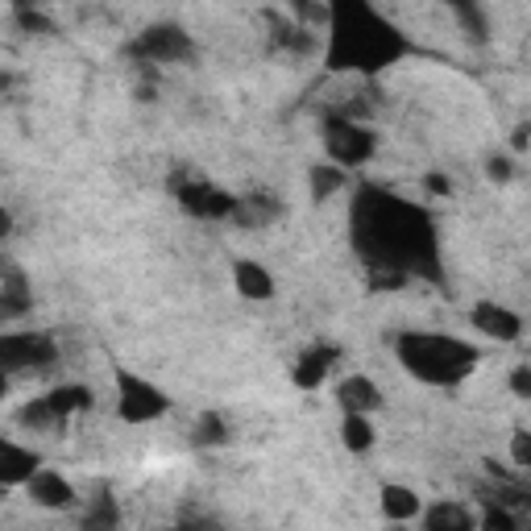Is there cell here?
<instances>
[{"label": "cell", "instance_id": "6da1fadb", "mask_svg": "<svg viewBox=\"0 0 531 531\" xmlns=\"http://www.w3.org/2000/svg\"><path fill=\"white\" fill-rule=\"evenodd\" d=\"M399 361L407 366V374H415L419 382L453 386V382H461L473 370L478 349H469L465 341L444 337V332H403V337H399Z\"/></svg>", "mask_w": 531, "mask_h": 531}, {"label": "cell", "instance_id": "7a4b0ae2", "mask_svg": "<svg viewBox=\"0 0 531 531\" xmlns=\"http://www.w3.org/2000/svg\"><path fill=\"white\" fill-rule=\"evenodd\" d=\"M332 30H337L332 34V46H328L332 71H378L382 63H390L403 50L399 34H390L370 9H361L357 30H349V25L337 17V9H332Z\"/></svg>", "mask_w": 531, "mask_h": 531}, {"label": "cell", "instance_id": "3957f363", "mask_svg": "<svg viewBox=\"0 0 531 531\" xmlns=\"http://www.w3.org/2000/svg\"><path fill=\"white\" fill-rule=\"evenodd\" d=\"M324 150L332 158V166H361V162H370L374 150H378V137L361 125L357 117H332L324 125Z\"/></svg>", "mask_w": 531, "mask_h": 531}, {"label": "cell", "instance_id": "277c9868", "mask_svg": "<svg viewBox=\"0 0 531 531\" xmlns=\"http://www.w3.org/2000/svg\"><path fill=\"white\" fill-rule=\"evenodd\" d=\"M166 407H171V399L158 386L137 378L133 370H117V415L125 424H150V419L166 415Z\"/></svg>", "mask_w": 531, "mask_h": 531}, {"label": "cell", "instance_id": "5b68a950", "mask_svg": "<svg viewBox=\"0 0 531 531\" xmlns=\"http://www.w3.org/2000/svg\"><path fill=\"white\" fill-rule=\"evenodd\" d=\"M54 345L50 337H42V332H9L5 341H0V361H5V370H50L54 366Z\"/></svg>", "mask_w": 531, "mask_h": 531}, {"label": "cell", "instance_id": "8992f818", "mask_svg": "<svg viewBox=\"0 0 531 531\" xmlns=\"http://www.w3.org/2000/svg\"><path fill=\"white\" fill-rule=\"evenodd\" d=\"M191 38L179 30V25H154V30H146L142 38H137V54L150 63V67H171V63H183L191 59Z\"/></svg>", "mask_w": 531, "mask_h": 531}, {"label": "cell", "instance_id": "52a82bcc", "mask_svg": "<svg viewBox=\"0 0 531 531\" xmlns=\"http://www.w3.org/2000/svg\"><path fill=\"white\" fill-rule=\"evenodd\" d=\"M179 204L195 216H204V220H220V216H237V200L229 191H220L204 179H195V183H179Z\"/></svg>", "mask_w": 531, "mask_h": 531}, {"label": "cell", "instance_id": "ba28073f", "mask_svg": "<svg viewBox=\"0 0 531 531\" xmlns=\"http://www.w3.org/2000/svg\"><path fill=\"white\" fill-rule=\"evenodd\" d=\"M469 320H473V328L486 332V337H494V341H519V332H523V320L511 312V307H502L498 299L473 303Z\"/></svg>", "mask_w": 531, "mask_h": 531}, {"label": "cell", "instance_id": "9c48e42d", "mask_svg": "<svg viewBox=\"0 0 531 531\" xmlns=\"http://www.w3.org/2000/svg\"><path fill=\"white\" fill-rule=\"evenodd\" d=\"M38 469H42V461H38L34 449H25V444H17V440L0 444V482H5L9 490L13 486H30L38 478Z\"/></svg>", "mask_w": 531, "mask_h": 531}, {"label": "cell", "instance_id": "30bf717a", "mask_svg": "<svg viewBox=\"0 0 531 531\" xmlns=\"http://www.w3.org/2000/svg\"><path fill=\"white\" fill-rule=\"evenodd\" d=\"M34 498V507H46V511H67L75 507V486L63 478V473H54V469H38V478L25 486Z\"/></svg>", "mask_w": 531, "mask_h": 531}, {"label": "cell", "instance_id": "8fae6325", "mask_svg": "<svg viewBox=\"0 0 531 531\" xmlns=\"http://www.w3.org/2000/svg\"><path fill=\"white\" fill-rule=\"evenodd\" d=\"M337 403H341V411H345V415H370V411H378V407H382V390H378V382H374V378L353 374V378L337 382Z\"/></svg>", "mask_w": 531, "mask_h": 531}, {"label": "cell", "instance_id": "7c38bea8", "mask_svg": "<svg viewBox=\"0 0 531 531\" xmlns=\"http://www.w3.org/2000/svg\"><path fill=\"white\" fill-rule=\"evenodd\" d=\"M424 531H478V515L465 502H432L424 511Z\"/></svg>", "mask_w": 531, "mask_h": 531}, {"label": "cell", "instance_id": "4fadbf2b", "mask_svg": "<svg viewBox=\"0 0 531 531\" xmlns=\"http://www.w3.org/2000/svg\"><path fill=\"white\" fill-rule=\"evenodd\" d=\"M382 515L390 523H411L424 515V502H419V494L411 486H399V482H386L382 486Z\"/></svg>", "mask_w": 531, "mask_h": 531}, {"label": "cell", "instance_id": "5bb4252c", "mask_svg": "<svg viewBox=\"0 0 531 531\" xmlns=\"http://www.w3.org/2000/svg\"><path fill=\"white\" fill-rule=\"evenodd\" d=\"M25 307H30V287H25L21 270L5 262V270H0V312H5V320H17Z\"/></svg>", "mask_w": 531, "mask_h": 531}, {"label": "cell", "instance_id": "9a60e30c", "mask_svg": "<svg viewBox=\"0 0 531 531\" xmlns=\"http://www.w3.org/2000/svg\"><path fill=\"white\" fill-rule=\"evenodd\" d=\"M233 283H237L241 299H270V295H274V278H270V270L258 266V262H249V258H241V262L233 266Z\"/></svg>", "mask_w": 531, "mask_h": 531}, {"label": "cell", "instance_id": "2e32d148", "mask_svg": "<svg viewBox=\"0 0 531 531\" xmlns=\"http://www.w3.org/2000/svg\"><path fill=\"white\" fill-rule=\"evenodd\" d=\"M332 361H337V349H328V345H320V349H312V353H303V357H299V366H295V374H291L295 386L316 390V386L328 378Z\"/></svg>", "mask_w": 531, "mask_h": 531}, {"label": "cell", "instance_id": "e0dca14e", "mask_svg": "<svg viewBox=\"0 0 531 531\" xmlns=\"http://www.w3.org/2000/svg\"><path fill=\"white\" fill-rule=\"evenodd\" d=\"M46 407H50L54 419H67V415H75V411H88V407H92V390H88V386H79V382H71V386H54L50 395H46Z\"/></svg>", "mask_w": 531, "mask_h": 531}, {"label": "cell", "instance_id": "ac0fdd59", "mask_svg": "<svg viewBox=\"0 0 531 531\" xmlns=\"http://www.w3.org/2000/svg\"><path fill=\"white\" fill-rule=\"evenodd\" d=\"M341 440H345L349 453H370L374 440H378V436H374V424H370V415H345Z\"/></svg>", "mask_w": 531, "mask_h": 531}, {"label": "cell", "instance_id": "d6986e66", "mask_svg": "<svg viewBox=\"0 0 531 531\" xmlns=\"http://www.w3.org/2000/svg\"><path fill=\"white\" fill-rule=\"evenodd\" d=\"M195 444L200 449H220V444L229 440V424H225V415H216V411H204L200 419H195Z\"/></svg>", "mask_w": 531, "mask_h": 531}, {"label": "cell", "instance_id": "ffe728a7", "mask_svg": "<svg viewBox=\"0 0 531 531\" xmlns=\"http://www.w3.org/2000/svg\"><path fill=\"white\" fill-rule=\"evenodd\" d=\"M341 187H345V171H341V166H332V162L312 166V200H332Z\"/></svg>", "mask_w": 531, "mask_h": 531}, {"label": "cell", "instance_id": "44dd1931", "mask_svg": "<svg viewBox=\"0 0 531 531\" xmlns=\"http://www.w3.org/2000/svg\"><path fill=\"white\" fill-rule=\"evenodd\" d=\"M121 527V515H117V502L108 498V494H100L96 502H92V511L83 515V531H117Z\"/></svg>", "mask_w": 531, "mask_h": 531}, {"label": "cell", "instance_id": "7402d4cb", "mask_svg": "<svg viewBox=\"0 0 531 531\" xmlns=\"http://www.w3.org/2000/svg\"><path fill=\"white\" fill-rule=\"evenodd\" d=\"M457 25L473 38V42H486V34H490V25H486V17H482V9H473V5H461L457 9Z\"/></svg>", "mask_w": 531, "mask_h": 531}, {"label": "cell", "instance_id": "603a6c76", "mask_svg": "<svg viewBox=\"0 0 531 531\" xmlns=\"http://www.w3.org/2000/svg\"><path fill=\"white\" fill-rule=\"evenodd\" d=\"M478 531H519V519L507 507H486L478 515Z\"/></svg>", "mask_w": 531, "mask_h": 531}, {"label": "cell", "instance_id": "cb8c5ba5", "mask_svg": "<svg viewBox=\"0 0 531 531\" xmlns=\"http://www.w3.org/2000/svg\"><path fill=\"white\" fill-rule=\"evenodd\" d=\"M511 461H515L519 469H531V432H527V428H519V432L511 436Z\"/></svg>", "mask_w": 531, "mask_h": 531}, {"label": "cell", "instance_id": "d4e9b609", "mask_svg": "<svg viewBox=\"0 0 531 531\" xmlns=\"http://www.w3.org/2000/svg\"><path fill=\"white\" fill-rule=\"evenodd\" d=\"M511 390L519 399H531V366H515L511 370Z\"/></svg>", "mask_w": 531, "mask_h": 531}, {"label": "cell", "instance_id": "484cf974", "mask_svg": "<svg viewBox=\"0 0 531 531\" xmlns=\"http://www.w3.org/2000/svg\"><path fill=\"white\" fill-rule=\"evenodd\" d=\"M486 175H490V179H498V183H507V179H511V158H490Z\"/></svg>", "mask_w": 531, "mask_h": 531}, {"label": "cell", "instance_id": "4316f807", "mask_svg": "<svg viewBox=\"0 0 531 531\" xmlns=\"http://www.w3.org/2000/svg\"><path fill=\"white\" fill-rule=\"evenodd\" d=\"M175 531H216V523L212 519H183Z\"/></svg>", "mask_w": 531, "mask_h": 531}, {"label": "cell", "instance_id": "83f0119b", "mask_svg": "<svg viewBox=\"0 0 531 531\" xmlns=\"http://www.w3.org/2000/svg\"><path fill=\"white\" fill-rule=\"evenodd\" d=\"M428 191H436V195H449V179H444V175H428Z\"/></svg>", "mask_w": 531, "mask_h": 531}, {"label": "cell", "instance_id": "f1b7e54d", "mask_svg": "<svg viewBox=\"0 0 531 531\" xmlns=\"http://www.w3.org/2000/svg\"><path fill=\"white\" fill-rule=\"evenodd\" d=\"M390 531H407V527L403 523H390Z\"/></svg>", "mask_w": 531, "mask_h": 531}, {"label": "cell", "instance_id": "f546056e", "mask_svg": "<svg viewBox=\"0 0 531 531\" xmlns=\"http://www.w3.org/2000/svg\"><path fill=\"white\" fill-rule=\"evenodd\" d=\"M527 531H531V527H527Z\"/></svg>", "mask_w": 531, "mask_h": 531}]
</instances>
